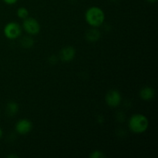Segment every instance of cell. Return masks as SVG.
<instances>
[{"mask_svg": "<svg viewBox=\"0 0 158 158\" xmlns=\"http://www.w3.org/2000/svg\"><path fill=\"white\" fill-rule=\"evenodd\" d=\"M17 15L19 19H25L27 17H29V10H28L25 7H20L17 9L16 12Z\"/></svg>", "mask_w": 158, "mask_h": 158, "instance_id": "obj_11", "label": "cell"}, {"mask_svg": "<svg viewBox=\"0 0 158 158\" xmlns=\"http://www.w3.org/2000/svg\"><path fill=\"white\" fill-rule=\"evenodd\" d=\"M105 100H106V104L109 106H110V107H117L121 103L122 98L120 93L118 90L111 89L106 94Z\"/></svg>", "mask_w": 158, "mask_h": 158, "instance_id": "obj_5", "label": "cell"}, {"mask_svg": "<svg viewBox=\"0 0 158 158\" xmlns=\"http://www.w3.org/2000/svg\"><path fill=\"white\" fill-rule=\"evenodd\" d=\"M19 111V106L15 102H9L6 106V112L8 115L14 116Z\"/></svg>", "mask_w": 158, "mask_h": 158, "instance_id": "obj_10", "label": "cell"}, {"mask_svg": "<svg viewBox=\"0 0 158 158\" xmlns=\"http://www.w3.org/2000/svg\"><path fill=\"white\" fill-rule=\"evenodd\" d=\"M85 19L89 26L97 28L102 26L105 20V13L103 9L97 6H92L86 10Z\"/></svg>", "mask_w": 158, "mask_h": 158, "instance_id": "obj_1", "label": "cell"}, {"mask_svg": "<svg viewBox=\"0 0 158 158\" xmlns=\"http://www.w3.org/2000/svg\"><path fill=\"white\" fill-rule=\"evenodd\" d=\"M3 2L7 5H14L18 2V0H3Z\"/></svg>", "mask_w": 158, "mask_h": 158, "instance_id": "obj_14", "label": "cell"}, {"mask_svg": "<svg viewBox=\"0 0 158 158\" xmlns=\"http://www.w3.org/2000/svg\"><path fill=\"white\" fill-rule=\"evenodd\" d=\"M76 51L72 46H66L60 51V58L63 62H70L74 59Z\"/></svg>", "mask_w": 158, "mask_h": 158, "instance_id": "obj_7", "label": "cell"}, {"mask_svg": "<svg viewBox=\"0 0 158 158\" xmlns=\"http://www.w3.org/2000/svg\"><path fill=\"white\" fill-rule=\"evenodd\" d=\"M23 28L29 35H37L40 32L41 26L35 19L27 17L23 23Z\"/></svg>", "mask_w": 158, "mask_h": 158, "instance_id": "obj_4", "label": "cell"}, {"mask_svg": "<svg viewBox=\"0 0 158 158\" xmlns=\"http://www.w3.org/2000/svg\"><path fill=\"white\" fill-rule=\"evenodd\" d=\"M89 157L92 158H103L105 157L104 154L100 151H95L89 155Z\"/></svg>", "mask_w": 158, "mask_h": 158, "instance_id": "obj_13", "label": "cell"}, {"mask_svg": "<svg viewBox=\"0 0 158 158\" xmlns=\"http://www.w3.org/2000/svg\"><path fill=\"white\" fill-rule=\"evenodd\" d=\"M155 96V91L152 87L150 86H145L142 88L141 90L140 91V97L142 100H151Z\"/></svg>", "mask_w": 158, "mask_h": 158, "instance_id": "obj_8", "label": "cell"}, {"mask_svg": "<svg viewBox=\"0 0 158 158\" xmlns=\"http://www.w3.org/2000/svg\"><path fill=\"white\" fill-rule=\"evenodd\" d=\"M0 117H1V115H0Z\"/></svg>", "mask_w": 158, "mask_h": 158, "instance_id": "obj_17", "label": "cell"}, {"mask_svg": "<svg viewBox=\"0 0 158 158\" xmlns=\"http://www.w3.org/2000/svg\"><path fill=\"white\" fill-rule=\"evenodd\" d=\"M2 136H3V131H2V128L0 127V139L2 137Z\"/></svg>", "mask_w": 158, "mask_h": 158, "instance_id": "obj_15", "label": "cell"}, {"mask_svg": "<svg viewBox=\"0 0 158 158\" xmlns=\"http://www.w3.org/2000/svg\"><path fill=\"white\" fill-rule=\"evenodd\" d=\"M22 46L24 48H30L33 45V40L30 37H24L22 40Z\"/></svg>", "mask_w": 158, "mask_h": 158, "instance_id": "obj_12", "label": "cell"}, {"mask_svg": "<svg viewBox=\"0 0 158 158\" xmlns=\"http://www.w3.org/2000/svg\"><path fill=\"white\" fill-rule=\"evenodd\" d=\"M128 126L131 132L137 134H143L148 129L149 120L143 114H135L129 119Z\"/></svg>", "mask_w": 158, "mask_h": 158, "instance_id": "obj_2", "label": "cell"}, {"mask_svg": "<svg viewBox=\"0 0 158 158\" xmlns=\"http://www.w3.org/2000/svg\"><path fill=\"white\" fill-rule=\"evenodd\" d=\"M3 33L5 36L9 40H15L21 35L22 28L18 23L15 22H10L5 26L3 29Z\"/></svg>", "mask_w": 158, "mask_h": 158, "instance_id": "obj_3", "label": "cell"}, {"mask_svg": "<svg viewBox=\"0 0 158 158\" xmlns=\"http://www.w3.org/2000/svg\"><path fill=\"white\" fill-rule=\"evenodd\" d=\"M100 32L98 29H91L86 32V40L91 43H94L97 42V40L100 39Z\"/></svg>", "mask_w": 158, "mask_h": 158, "instance_id": "obj_9", "label": "cell"}, {"mask_svg": "<svg viewBox=\"0 0 158 158\" xmlns=\"http://www.w3.org/2000/svg\"><path fill=\"white\" fill-rule=\"evenodd\" d=\"M32 128V123L28 119H20L15 123V131L20 135H26L29 134Z\"/></svg>", "mask_w": 158, "mask_h": 158, "instance_id": "obj_6", "label": "cell"}, {"mask_svg": "<svg viewBox=\"0 0 158 158\" xmlns=\"http://www.w3.org/2000/svg\"><path fill=\"white\" fill-rule=\"evenodd\" d=\"M147 1L149 2H151V3H154V2H156L157 0H147Z\"/></svg>", "mask_w": 158, "mask_h": 158, "instance_id": "obj_16", "label": "cell"}]
</instances>
